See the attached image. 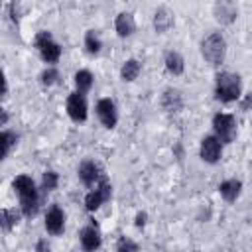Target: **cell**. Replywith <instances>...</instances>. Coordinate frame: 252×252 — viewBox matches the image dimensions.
<instances>
[{
    "label": "cell",
    "mask_w": 252,
    "mask_h": 252,
    "mask_svg": "<svg viewBox=\"0 0 252 252\" xmlns=\"http://www.w3.org/2000/svg\"><path fill=\"white\" fill-rule=\"evenodd\" d=\"M12 187H14L16 195H18V199H20V211H22V215L28 217V219L35 217L37 211H39V203H41L39 189H37L35 181L30 175L22 173V175H16L14 177Z\"/></svg>",
    "instance_id": "1"
},
{
    "label": "cell",
    "mask_w": 252,
    "mask_h": 252,
    "mask_svg": "<svg viewBox=\"0 0 252 252\" xmlns=\"http://www.w3.org/2000/svg\"><path fill=\"white\" fill-rule=\"evenodd\" d=\"M215 98L222 104H230L242 98V79L238 73L232 71H220L215 77Z\"/></svg>",
    "instance_id": "2"
},
{
    "label": "cell",
    "mask_w": 252,
    "mask_h": 252,
    "mask_svg": "<svg viewBox=\"0 0 252 252\" xmlns=\"http://www.w3.org/2000/svg\"><path fill=\"white\" fill-rule=\"evenodd\" d=\"M199 51H201V57L209 65L219 67L226 57V37L220 32H211L209 35H205L201 39Z\"/></svg>",
    "instance_id": "3"
},
{
    "label": "cell",
    "mask_w": 252,
    "mask_h": 252,
    "mask_svg": "<svg viewBox=\"0 0 252 252\" xmlns=\"http://www.w3.org/2000/svg\"><path fill=\"white\" fill-rule=\"evenodd\" d=\"M33 45H35L39 57H41L45 63L55 65V63L61 59L63 49H61V45L55 41V37L51 35V32L39 30V32L35 33V37H33Z\"/></svg>",
    "instance_id": "4"
},
{
    "label": "cell",
    "mask_w": 252,
    "mask_h": 252,
    "mask_svg": "<svg viewBox=\"0 0 252 252\" xmlns=\"http://www.w3.org/2000/svg\"><path fill=\"white\" fill-rule=\"evenodd\" d=\"M211 126H213V134L222 142V144H230L234 142L236 134H238V126H236V116L230 112H215L211 118Z\"/></svg>",
    "instance_id": "5"
},
{
    "label": "cell",
    "mask_w": 252,
    "mask_h": 252,
    "mask_svg": "<svg viewBox=\"0 0 252 252\" xmlns=\"http://www.w3.org/2000/svg\"><path fill=\"white\" fill-rule=\"evenodd\" d=\"M110 197H112V185H110V181H108L106 177H102V179L96 183V187H93V189L85 195V209H87L89 213H94V211H98Z\"/></svg>",
    "instance_id": "6"
},
{
    "label": "cell",
    "mask_w": 252,
    "mask_h": 252,
    "mask_svg": "<svg viewBox=\"0 0 252 252\" xmlns=\"http://www.w3.org/2000/svg\"><path fill=\"white\" fill-rule=\"evenodd\" d=\"M222 148L224 144L215 136V134H207L201 138V144H199V158L209 163V165H215L220 161L222 158Z\"/></svg>",
    "instance_id": "7"
},
{
    "label": "cell",
    "mask_w": 252,
    "mask_h": 252,
    "mask_svg": "<svg viewBox=\"0 0 252 252\" xmlns=\"http://www.w3.org/2000/svg\"><path fill=\"white\" fill-rule=\"evenodd\" d=\"M65 110H67V116H69L75 124H83V122H87V118H89V104H87L85 94L73 91V93L67 96Z\"/></svg>",
    "instance_id": "8"
},
{
    "label": "cell",
    "mask_w": 252,
    "mask_h": 252,
    "mask_svg": "<svg viewBox=\"0 0 252 252\" xmlns=\"http://www.w3.org/2000/svg\"><path fill=\"white\" fill-rule=\"evenodd\" d=\"M94 112H96L98 122L104 128H108V130L116 128V124H118V106H116V102L112 98H108V96L98 98V102L94 106Z\"/></svg>",
    "instance_id": "9"
},
{
    "label": "cell",
    "mask_w": 252,
    "mask_h": 252,
    "mask_svg": "<svg viewBox=\"0 0 252 252\" xmlns=\"http://www.w3.org/2000/svg\"><path fill=\"white\" fill-rule=\"evenodd\" d=\"M65 220H67L65 211H63L57 203H53V205L45 211L43 226H45L47 234H51V236H59V234H63V232H65Z\"/></svg>",
    "instance_id": "10"
},
{
    "label": "cell",
    "mask_w": 252,
    "mask_h": 252,
    "mask_svg": "<svg viewBox=\"0 0 252 252\" xmlns=\"http://www.w3.org/2000/svg\"><path fill=\"white\" fill-rule=\"evenodd\" d=\"M77 175H79L81 183H83L85 187H89V189L96 187V183L104 177L100 165H98L94 159H83V161L79 163V167H77Z\"/></svg>",
    "instance_id": "11"
},
{
    "label": "cell",
    "mask_w": 252,
    "mask_h": 252,
    "mask_svg": "<svg viewBox=\"0 0 252 252\" xmlns=\"http://www.w3.org/2000/svg\"><path fill=\"white\" fill-rule=\"evenodd\" d=\"M79 242H81V248L85 252H96L102 244V234H100V228L96 226L94 220H91L89 224H85L79 232Z\"/></svg>",
    "instance_id": "12"
},
{
    "label": "cell",
    "mask_w": 252,
    "mask_h": 252,
    "mask_svg": "<svg viewBox=\"0 0 252 252\" xmlns=\"http://www.w3.org/2000/svg\"><path fill=\"white\" fill-rule=\"evenodd\" d=\"M159 104H161V108L167 114H177L183 108V94H181V91L173 89V87L163 89V93L159 96Z\"/></svg>",
    "instance_id": "13"
},
{
    "label": "cell",
    "mask_w": 252,
    "mask_h": 252,
    "mask_svg": "<svg viewBox=\"0 0 252 252\" xmlns=\"http://www.w3.org/2000/svg\"><path fill=\"white\" fill-rule=\"evenodd\" d=\"M175 24V14L167 6H159L154 12V30L158 33H167Z\"/></svg>",
    "instance_id": "14"
},
{
    "label": "cell",
    "mask_w": 252,
    "mask_h": 252,
    "mask_svg": "<svg viewBox=\"0 0 252 252\" xmlns=\"http://www.w3.org/2000/svg\"><path fill=\"white\" fill-rule=\"evenodd\" d=\"M114 30L118 37H130L136 32V20L132 12H118L114 18Z\"/></svg>",
    "instance_id": "15"
},
{
    "label": "cell",
    "mask_w": 252,
    "mask_h": 252,
    "mask_svg": "<svg viewBox=\"0 0 252 252\" xmlns=\"http://www.w3.org/2000/svg\"><path fill=\"white\" fill-rule=\"evenodd\" d=\"M217 189H219V195H220L226 203H234V201L240 197V193H242V181L236 179V177H230V179L220 181Z\"/></svg>",
    "instance_id": "16"
},
{
    "label": "cell",
    "mask_w": 252,
    "mask_h": 252,
    "mask_svg": "<svg viewBox=\"0 0 252 252\" xmlns=\"http://www.w3.org/2000/svg\"><path fill=\"white\" fill-rule=\"evenodd\" d=\"M213 16L220 24H232L238 18V8L232 2H217L213 6Z\"/></svg>",
    "instance_id": "17"
},
{
    "label": "cell",
    "mask_w": 252,
    "mask_h": 252,
    "mask_svg": "<svg viewBox=\"0 0 252 252\" xmlns=\"http://www.w3.org/2000/svg\"><path fill=\"white\" fill-rule=\"evenodd\" d=\"M163 65H165V71L169 75H173V77H177V75H181L185 71V59L175 49H169V51L163 53Z\"/></svg>",
    "instance_id": "18"
},
{
    "label": "cell",
    "mask_w": 252,
    "mask_h": 252,
    "mask_svg": "<svg viewBox=\"0 0 252 252\" xmlns=\"http://www.w3.org/2000/svg\"><path fill=\"white\" fill-rule=\"evenodd\" d=\"M73 85H75V91L81 93V94H87L93 85H94V75L89 71V69H79L75 75H73Z\"/></svg>",
    "instance_id": "19"
},
{
    "label": "cell",
    "mask_w": 252,
    "mask_h": 252,
    "mask_svg": "<svg viewBox=\"0 0 252 252\" xmlns=\"http://www.w3.org/2000/svg\"><path fill=\"white\" fill-rule=\"evenodd\" d=\"M22 217H24V215H22L20 209H16V207H4V209L0 211V224H2V230H4V232H10V230L20 222Z\"/></svg>",
    "instance_id": "20"
},
{
    "label": "cell",
    "mask_w": 252,
    "mask_h": 252,
    "mask_svg": "<svg viewBox=\"0 0 252 252\" xmlns=\"http://www.w3.org/2000/svg\"><path fill=\"white\" fill-rule=\"evenodd\" d=\"M140 73H142V63H140L138 59H134V57L126 59V61L122 63V67H120V79H122L124 83L136 81Z\"/></svg>",
    "instance_id": "21"
},
{
    "label": "cell",
    "mask_w": 252,
    "mask_h": 252,
    "mask_svg": "<svg viewBox=\"0 0 252 252\" xmlns=\"http://www.w3.org/2000/svg\"><path fill=\"white\" fill-rule=\"evenodd\" d=\"M83 45H85V51L89 55H98L100 49H102V39H100L98 32L96 30H87L85 37H83Z\"/></svg>",
    "instance_id": "22"
},
{
    "label": "cell",
    "mask_w": 252,
    "mask_h": 252,
    "mask_svg": "<svg viewBox=\"0 0 252 252\" xmlns=\"http://www.w3.org/2000/svg\"><path fill=\"white\" fill-rule=\"evenodd\" d=\"M18 140H20V134L18 132H14V130H8V128H4L2 130V134H0V144H2V159H6L8 156H10V152L16 148V144H18Z\"/></svg>",
    "instance_id": "23"
},
{
    "label": "cell",
    "mask_w": 252,
    "mask_h": 252,
    "mask_svg": "<svg viewBox=\"0 0 252 252\" xmlns=\"http://www.w3.org/2000/svg\"><path fill=\"white\" fill-rule=\"evenodd\" d=\"M59 79H61L59 69H57V67H53V65L45 67V69L39 73V83H41V87H53V85H57V83H59Z\"/></svg>",
    "instance_id": "24"
},
{
    "label": "cell",
    "mask_w": 252,
    "mask_h": 252,
    "mask_svg": "<svg viewBox=\"0 0 252 252\" xmlns=\"http://www.w3.org/2000/svg\"><path fill=\"white\" fill-rule=\"evenodd\" d=\"M57 185H59V173L55 169H45L41 173V189L49 193V191H55Z\"/></svg>",
    "instance_id": "25"
},
{
    "label": "cell",
    "mask_w": 252,
    "mask_h": 252,
    "mask_svg": "<svg viewBox=\"0 0 252 252\" xmlns=\"http://www.w3.org/2000/svg\"><path fill=\"white\" fill-rule=\"evenodd\" d=\"M116 252H140V246L130 236H120L116 240Z\"/></svg>",
    "instance_id": "26"
},
{
    "label": "cell",
    "mask_w": 252,
    "mask_h": 252,
    "mask_svg": "<svg viewBox=\"0 0 252 252\" xmlns=\"http://www.w3.org/2000/svg\"><path fill=\"white\" fill-rule=\"evenodd\" d=\"M33 252H51V246H49V242L45 238H39L35 242V250Z\"/></svg>",
    "instance_id": "27"
},
{
    "label": "cell",
    "mask_w": 252,
    "mask_h": 252,
    "mask_svg": "<svg viewBox=\"0 0 252 252\" xmlns=\"http://www.w3.org/2000/svg\"><path fill=\"white\" fill-rule=\"evenodd\" d=\"M146 222H148V215H146V213H138L136 219H134V224H136L138 228H144Z\"/></svg>",
    "instance_id": "28"
},
{
    "label": "cell",
    "mask_w": 252,
    "mask_h": 252,
    "mask_svg": "<svg viewBox=\"0 0 252 252\" xmlns=\"http://www.w3.org/2000/svg\"><path fill=\"white\" fill-rule=\"evenodd\" d=\"M250 106H252V94H246V96L240 100V110L248 112V110H250Z\"/></svg>",
    "instance_id": "29"
},
{
    "label": "cell",
    "mask_w": 252,
    "mask_h": 252,
    "mask_svg": "<svg viewBox=\"0 0 252 252\" xmlns=\"http://www.w3.org/2000/svg\"><path fill=\"white\" fill-rule=\"evenodd\" d=\"M8 124V112L2 110V118H0V126H6Z\"/></svg>",
    "instance_id": "30"
}]
</instances>
